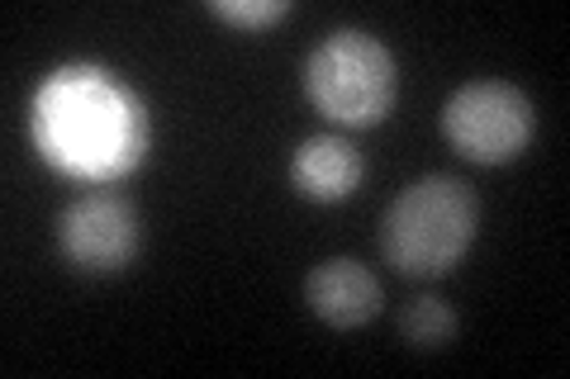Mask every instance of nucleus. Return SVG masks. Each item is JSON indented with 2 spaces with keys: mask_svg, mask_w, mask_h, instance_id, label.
<instances>
[{
  "mask_svg": "<svg viewBox=\"0 0 570 379\" xmlns=\"http://www.w3.org/2000/svg\"><path fill=\"white\" fill-rule=\"evenodd\" d=\"M33 148L58 176L81 186H115L148 157L153 123L138 90L100 62H67L33 90Z\"/></svg>",
  "mask_w": 570,
  "mask_h": 379,
  "instance_id": "1",
  "label": "nucleus"
},
{
  "mask_svg": "<svg viewBox=\"0 0 570 379\" xmlns=\"http://www.w3.org/2000/svg\"><path fill=\"white\" fill-rule=\"evenodd\" d=\"M480 228L475 190L456 176H423L390 200L381 219V251L400 276L433 280L466 257Z\"/></svg>",
  "mask_w": 570,
  "mask_h": 379,
  "instance_id": "2",
  "label": "nucleus"
},
{
  "mask_svg": "<svg viewBox=\"0 0 570 379\" xmlns=\"http://www.w3.org/2000/svg\"><path fill=\"white\" fill-rule=\"evenodd\" d=\"M305 90L314 110L343 129H376L400 96L395 52L366 29H333L309 52Z\"/></svg>",
  "mask_w": 570,
  "mask_h": 379,
  "instance_id": "3",
  "label": "nucleus"
},
{
  "mask_svg": "<svg viewBox=\"0 0 570 379\" xmlns=\"http://www.w3.org/2000/svg\"><path fill=\"white\" fill-rule=\"evenodd\" d=\"M442 133L475 167H504V161L528 152L532 133H538V114L519 86L466 81L442 104Z\"/></svg>",
  "mask_w": 570,
  "mask_h": 379,
  "instance_id": "4",
  "label": "nucleus"
},
{
  "mask_svg": "<svg viewBox=\"0 0 570 379\" xmlns=\"http://www.w3.org/2000/svg\"><path fill=\"white\" fill-rule=\"evenodd\" d=\"M142 247L138 209L115 190H86L58 213V251L86 276H119Z\"/></svg>",
  "mask_w": 570,
  "mask_h": 379,
  "instance_id": "5",
  "label": "nucleus"
},
{
  "mask_svg": "<svg viewBox=\"0 0 570 379\" xmlns=\"http://www.w3.org/2000/svg\"><path fill=\"white\" fill-rule=\"evenodd\" d=\"M305 299L318 322H328V328L347 332V328H362L381 313L385 303V290L381 280L371 276L362 261L352 257H333V261H318L305 280Z\"/></svg>",
  "mask_w": 570,
  "mask_h": 379,
  "instance_id": "6",
  "label": "nucleus"
},
{
  "mask_svg": "<svg viewBox=\"0 0 570 379\" xmlns=\"http://www.w3.org/2000/svg\"><path fill=\"white\" fill-rule=\"evenodd\" d=\"M366 176L362 152L337 133H314L291 152V186L309 205H343Z\"/></svg>",
  "mask_w": 570,
  "mask_h": 379,
  "instance_id": "7",
  "label": "nucleus"
},
{
  "mask_svg": "<svg viewBox=\"0 0 570 379\" xmlns=\"http://www.w3.org/2000/svg\"><path fill=\"white\" fill-rule=\"evenodd\" d=\"M400 337L409 341V347L419 351H438V347H452L456 337V313L448 299H433V295H419L404 303L400 313Z\"/></svg>",
  "mask_w": 570,
  "mask_h": 379,
  "instance_id": "8",
  "label": "nucleus"
},
{
  "mask_svg": "<svg viewBox=\"0 0 570 379\" xmlns=\"http://www.w3.org/2000/svg\"><path fill=\"white\" fill-rule=\"evenodd\" d=\"M209 10L219 14V20H228L234 29H272L295 6H291V0H214Z\"/></svg>",
  "mask_w": 570,
  "mask_h": 379,
  "instance_id": "9",
  "label": "nucleus"
}]
</instances>
